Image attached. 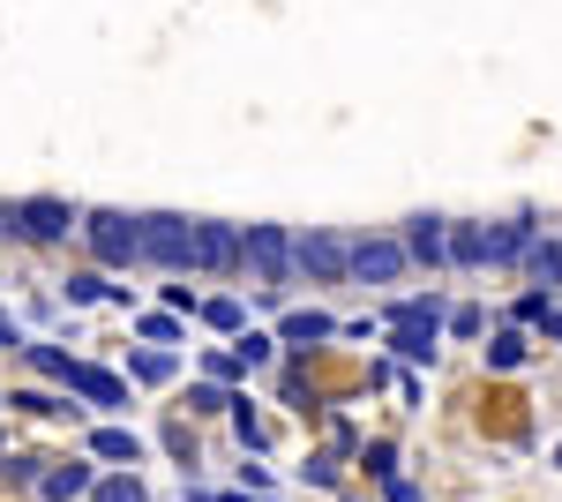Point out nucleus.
<instances>
[{
  "instance_id": "1",
  "label": "nucleus",
  "mask_w": 562,
  "mask_h": 502,
  "mask_svg": "<svg viewBox=\"0 0 562 502\" xmlns=\"http://www.w3.org/2000/svg\"><path fill=\"white\" fill-rule=\"evenodd\" d=\"M83 233H90V255L113 263V270H128L135 255H143V217H128V210H90Z\"/></svg>"
},
{
  "instance_id": "2",
  "label": "nucleus",
  "mask_w": 562,
  "mask_h": 502,
  "mask_svg": "<svg viewBox=\"0 0 562 502\" xmlns=\"http://www.w3.org/2000/svg\"><path fill=\"white\" fill-rule=\"evenodd\" d=\"M248 270H256L262 286H285L301 270V241L285 225H248Z\"/></svg>"
},
{
  "instance_id": "3",
  "label": "nucleus",
  "mask_w": 562,
  "mask_h": 502,
  "mask_svg": "<svg viewBox=\"0 0 562 502\" xmlns=\"http://www.w3.org/2000/svg\"><path fill=\"white\" fill-rule=\"evenodd\" d=\"M195 217H143V255L150 263H166V270H188L195 263Z\"/></svg>"
},
{
  "instance_id": "4",
  "label": "nucleus",
  "mask_w": 562,
  "mask_h": 502,
  "mask_svg": "<svg viewBox=\"0 0 562 502\" xmlns=\"http://www.w3.org/2000/svg\"><path fill=\"white\" fill-rule=\"evenodd\" d=\"M8 225H15V233H31V241H60V233H76L83 217L60 203V196H23V203L8 210Z\"/></svg>"
},
{
  "instance_id": "5",
  "label": "nucleus",
  "mask_w": 562,
  "mask_h": 502,
  "mask_svg": "<svg viewBox=\"0 0 562 502\" xmlns=\"http://www.w3.org/2000/svg\"><path fill=\"white\" fill-rule=\"evenodd\" d=\"M390 323H397V353L405 360H435V337H442V308L435 300H405Z\"/></svg>"
},
{
  "instance_id": "6",
  "label": "nucleus",
  "mask_w": 562,
  "mask_h": 502,
  "mask_svg": "<svg viewBox=\"0 0 562 502\" xmlns=\"http://www.w3.org/2000/svg\"><path fill=\"white\" fill-rule=\"evenodd\" d=\"M248 255V225H217V217H203V233H195V263L203 270H233Z\"/></svg>"
},
{
  "instance_id": "7",
  "label": "nucleus",
  "mask_w": 562,
  "mask_h": 502,
  "mask_svg": "<svg viewBox=\"0 0 562 502\" xmlns=\"http://www.w3.org/2000/svg\"><path fill=\"white\" fill-rule=\"evenodd\" d=\"M301 270L307 278H346L352 270V241H338V233H301Z\"/></svg>"
},
{
  "instance_id": "8",
  "label": "nucleus",
  "mask_w": 562,
  "mask_h": 502,
  "mask_svg": "<svg viewBox=\"0 0 562 502\" xmlns=\"http://www.w3.org/2000/svg\"><path fill=\"white\" fill-rule=\"evenodd\" d=\"M405 255L397 241H352V278H368V286H390L397 270H405Z\"/></svg>"
},
{
  "instance_id": "9",
  "label": "nucleus",
  "mask_w": 562,
  "mask_h": 502,
  "mask_svg": "<svg viewBox=\"0 0 562 502\" xmlns=\"http://www.w3.org/2000/svg\"><path fill=\"white\" fill-rule=\"evenodd\" d=\"M532 248V225L510 217V225H495V233H480V263H510V255Z\"/></svg>"
},
{
  "instance_id": "10",
  "label": "nucleus",
  "mask_w": 562,
  "mask_h": 502,
  "mask_svg": "<svg viewBox=\"0 0 562 502\" xmlns=\"http://www.w3.org/2000/svg\"><path fill=\"white\" fill-rule=\"evenodd\" d=\"M68 390H83L90 405H121L128 390H121V376H105V368H83V360H68Z\"/></svg>"
},
{
  "instance_id": "11",
  "label": "nucleus",
  "mask_w": 562,
  "mask_h": 502,
  "mask_svg": "<svg viewBox=\"0 0 562 502\" xmlns=\"http://www.w3.org/2000/svg\"><path fill=\"white\" fill-rule=\"evenodd\" d=\"M405 248L420 255V263H442L450 255V233H442V217H413V241Z\"/></svg>"
},
{
  "instance_id": "12",
  "label": "nucleus",
  "mask_w": 562,
  "mask_h": 502,
  "mask_svg": "<svg viewBox=\"0 0 562 502\" xmlns=\"http://www.w3.org/2000/svg\"><path fill=\"white\" fill-rule=\"evenodd\" d=\"M525 263H532V278H540V286H562V241H532Z\"/></svg>"
},
{
  "instance_id": "13",
  "label": "nucleus",
  "mask_w": 562,
  "mask_h": 502,
  "mask_svg": "<svg viewBox=\"0 0 562 502\" xmlns=\"http://www.w3.org/2000/svg\"><path fill=\"white\" fill-rule=\"evenodd\" d=\"M90 450H98V458H143V443H135L128 427H98V435H90Z\"/></svg>"
},
{
  "instance_id": "14",
  "label": "nucleus",
  "mask_w": 562,
  "mask_h": 502,
  "mask_svg": "<svg viewBox=\"0 0 562 502\" xmlns=\"http://www.w3.org/2000/svg\"><path fill=\"white\" fill-rule=\"evenodd\" d=\"M315 337H330V315H315V308L285 315V345H315Z\"/></svg>"
},
{
  "instance_id": "15",
  "label": "nucleus",
  "mask_w": 562,
  "mask_h": 502,
  "mask_svg": "<svg viewBox=\"0 0 562 502\" xmlns=\"http://www.w3.org/2000/svg\"><path fill=\"white\" fill-rule=\"evenodd\" d=\"M83 488H90V465H60V472H45V495H53V502L83 495Z\"/></svg>"
},
{
  "instance_id": "16",
  "label": "nucleus",
  "mask_w": 562,
  "mask_h": 502,
  "mask_svg": "<svg viewBox=\"0 0 562 502\" xmlns=\"http://www.w3.org/2000/svg\"><path fill=\"white\" fill-rule=\"evenodd\" d=\"M518 360H525V337L518 331H503L495 345H487V368H518Z\"/></svg>"
},
{
  "instance_id": "17",
  "label": "nucleus",
  "mask_w": 562,
  "mask_h": 502,
  "mask_svg": "<svg viewBox=\"0 0 562 502\" xmlns=\"http://www.w3.org/2000/svg\"><path fill=\"white\" fill-rule=\"evenodd\" d=\"M31 368H38V376H60V382H68V353H60V345H31Z\"/></svg>"
},
{
  "instance_id": "18",
  "label": "nucleus",
  "mask_w": 562,
  "mask_h": 502,
  "mask_svg": "<svg viewBox=\"0 0 562 502\" xmlns=\"http://www.w3.org/2000/svg\"><path fill=\"white\" fill-rule=\"evenodd\" d=\"M450 263H480V225H458L450 233Z\"/></svg>"
},
{
  "instance_id": "19",
  "label": "nucleus",
  "mask_w": 562,
  "mask_h": 502,
  "mask_svg": "<svg viewBox=\"0 0 562 502\" xmlns=\"http://www.w3.org/2000/svg\"><path fill=\"white\" fill-rule=\"evenodd\" d=\"M135 376H143V382H166V376H173V353H135Z\"/></svg>"
},
{
  "instance_id": "20",
  "label": "nucleus",
  "mask_w": 562,
  "mask_h": 502,
  "mask_svg": "<svg viewBox=\"0 0 562 502\" xmlns=\"http://www.w3.org/2000/svg\"><path fill=\"white\" fill-rule=\"evenodd\" d=\"M98 502H143V480L121 472V480H105V488H98Z\"/></svg>"
},
{
  "instance_id": "21",
  "label": "nucleus",
  "mask_w": 562,
  "mask_h": 502,
  "mask_svg": "<svg viewBox=\"0 0 562 502\" xmlns=\"http://www.w3.org/2000/svg\"><path fill=\"white\" fill-rule=\"evenodd\" d=\"M203 315H211L217 331H240V300H211V308H203Z\"/></svg>"
},
{
  "instance_id": "22",
  "label": "nucleus",
  "mask_w": 562,
  "mask_h": 502,
  "mask_svg": "<svg viewBox=\"0 0 562 502\" xmlns=\"http://www.w3.org/2000/svg\"><path fill=\"white\" fill-rule=\"evenodd\" d=\"M240 360H248V368H262V360H270V337L248 331V337H240Z\"/></svg>"
},
{
  "instance_id": "23",
  "label": "nucleus",
  "mask_w": 562,
  "mask_h": 502,
  "mask_svg": "<svg viewBox=\"0 0 562 502\" xmlns=\"http://www.w3.org/2000/svg\"><path fill=\"white\" fill-rule=\"evenodd\" d=\"M368 472H383V480H390V472H397V450H390V443H375V450H368Z\"/></svg>"
},
{
  "instance_id": "24",
  "label": "nucleus",
  "mask_w": 562,
  "mask_h": 502,
  "mask_svg": "<svg viewBox=\"0 0 562 502\" xmlns=\"http://www.w3.org/2000/svg\"><path fill=\"white\" fill-rule=\"evenodd\" d=\"M8 345H15V323H8V315H0V353H8Z\"/></svg>"
},
{
  "instance_id": "25",
  "label": "nucleus",
  "mask_w": 562,
  "mask_h": 502,
  "mask_svg": "<svg viewBox=\"0 0 562 502\" xmlns=\"http://www.w3.org/2000/svg\"><path fill=\"white\" fill-rule=\"evenodd\" d=\"M555 337H562V315H555Z\"/></svg>"
},
{
  "instance_id": "26",
  "label": "nucleus",
  "mask_w": 562,
  "mask_h": 502,
  "mask_svg": "<svg viewBox=\"0 0 562 502\" xmlns=\"http://www.w3.org/2000/svg\"><path fill=\"white\" fill-rule=\"evenodd\" d=\"M555 465H562V450H555Z\"/></svg>"
},
{
  "instance_id": "27",
  "label": "nucleus",
  "mask_w": 562,
  "mask_h": 502,
  "mask_svg": "<svg viewBox=\"0 0 562 502\" xmlns=\"http://www.w3.org/2000/svg\"><path fill=\"white\" fill-rule=\"evenodd\" d=\"M0 225H8V217H0Z\"/></svg>"
}]
</instances>
